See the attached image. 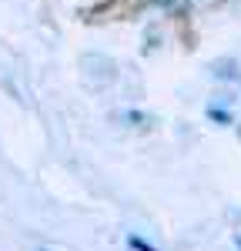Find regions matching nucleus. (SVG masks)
<instances>
[{
	"label": "nucleus",
	"instance_id": "obj_1",
	"mask_svg": "<svg viewBox=\"0 0 241 251\" xmlns=\"http://www.w3.org/2000/svg\"><path fill=\"white\" fill-rule=\"evenodd\" d=\"M127 245H131V248H138V251H154L147 241H141V238H127Z\"/></svg>",
	"mask_w": 241,
	"mask_h": 251
},
{
	"label": "nucleus",
	"instance_id": "obj_2",
	"mask_svg": "<svg viewBox=\"0 0 241 251\" xmlns=\"http://www.w3.org/2000/svg\"><path fill=\"white\" fill-rule=\"evenodd\" d=\"M238 248H241V238H238Z\"/></svg>",
	"mask_w": 241,
	"mask_h": 251
}]
</instances>
